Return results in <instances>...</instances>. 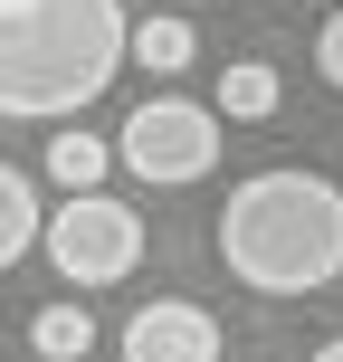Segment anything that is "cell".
Returning a JSON list of instances; mask_svg holds the SVG:
<instances>
[{
  "mask_svg": "<svg viewBox=\"0 0 343 362\" xmlns=\"http://www.w3.org/2000/svg\"><path fill=\"white\" fill-rule=\"evenodd\" d=\"M191 19H134V38H124V57L134 67H153V76H172V67H191Z\"/></svg>",
  "mask_w": 343,
  "mask_h": 362,
  "instance_id": "cell-9",
  "label": "cell"
},
{
  "mask_svg": "<svg viewBox=\"0 0 343 362\" xmlns=\"http://www.w3.org/2000/svg\"><path fill=\"white\" fill-rule=\"evenodd\" d=\"M315 67H325V86L343 95V10L325 19V38H315Z\"/></svg>",
  "mask_w": 343,
  "mask_h": 362,
  "instance_id": "cell-11",
  "label": "cell"
},
{
  "mask_svg": "<svg viewBox=\"0 0 343 362\" xmlns=\"http://www.w3.org/2000/svg\"><path fill=\"white\" fill-rule=\"evenodd\" d=\"M38 248H48V267L67 276V286H115V276H134V257H144V219H134L124 200H105V191H67L48 210V229H38Z\"/></svg>",
  "mask_w": 343,
  "mask_h": 362,
  "instance_id": "cell-4",
  "label": "cell"
},
{
  "mask_svg": "<svg viewBox=\"0 0 343 362\" xmlns=\"http://www.w3.org/2000/svg\"><path fill=\"white\" fill-rule=\"evenodd\" d=\"M29 344H38V362H86V353H95V315H86V296H57V305H38Z\"/></svg>",
  "mask_w": 343,
  "mask_h": 362,
  "instance_id": "cell-8",
  "label": "cell"
},
{
  "mask_svg": "<svg viewBox=\"0 0 343 362\" xmlns=\"http://www.w3.org/2000/svg\"><path fill=\"white\" fill-rule=\"evenodd\" d=\"M115 353H124V362H219V325L200 305H181V296H153V305L124 315Z\"/></svg>",
  "mask_w": 343,
  "mask_h": 362,
  "instance_id": "cell-5",
  "label": "cell"
},
{
  "mask_svg": "<svg viewBox=\"0 0 343 362\" xmlns=\"http://www.w3.org/2000/svg\"><path fill=\"white\" fill-rule=\"evenodd\" d=\"M277 67L267 57H229V67H219V115H229V124H267L277 115Z\"/></svg>",
  "mask_w": 343,
  "mask_h": 362,
  "instance_id": "cell-6",
  "label": "cell"
},
{
  "mask_svg": "<svg viewBox=\"0 0 343 362\" xmlns=\"http://www.w3.org/2000/svg\"><path fill=\"white\" fill-rule=\"evenodd\" d=\"M38 229H48V210H38L29 172H19V163H0V267H19V257L38 248Z\"/></svg>",
  "mask_w": 343,
  "mask_h": 362,
  "instance_id": "cell-7",
  "label": "cell"
},
{
  "mask_svg": "<svg viewBox=\"0 0 343 362\" xmlns=\"http://www.w3.org/2000/svg\"><path fill=\"white\" fill-rule=\"evenodd\" d=\"M124 0H0V115H76L124 76Z\"/></svg>",
  "mask_w": 343,
  "mask_h": 362,
  "instance_id": "cell-2",
  "label": "cell"
},
{
  "mask_svg": "<svg viewBox=\"0 0 343 362\" xmlns=\"http://www.w3.org/2000/svg\"><path fill=\"white\" fill-rule=\"evenodd\" d=\"M105 163H115V144H95V134H57V144H48V172L67 181V191H95Z\"/></svg>",
  "mask_w": 343,
  "mask_h": 362,
  "instance_id": "cell-10",
  "label": "cell"
},
{
  "mask_svg": "<svg viewBox=\"0 0 343 362\" xmlns=\"http://www.w3.org/2000/svg\"><path fill=\"white\" fill-rule=\"evenodd\" d=\"M219 267L248 296H315L343 276V191L325 172H248L219 210Z\"/></svg>",
  "mask_w": 343,
  "mask_h": 362,
  "instance_id": "cell-1",
  "label": "cell"
},
{
  "mask_svg": "<svg viewBox=\"0 0 343 362\" xmlns=\"http://www.w3.org/2000/svg\"><path fill=\"white\" fill-rule=\"evenodd\" d=\"M115 163L153 191H181V181L219 172V105H191V95H144L115 134Z\"/></svg>",
  "mask_w": 343,
  "mask_h": 362,
  "instance_id": "cell-3",
  "label": "cell"
},
{
  "mask_svg": "<svg viewBox=\"0 0 343 362\" xmlns=\"http://www.w3.org/2000/svg\"><path fill=\"white\" fill-rule=\"evenodd\" d=\"M315 362H343V334H334V344H325V353H315Z\"/></svg>",
  "mask_w": 343,
  "mask_h": 362,
  "instance_id": "cell-12",
  "label": "cell"
}]
</instances>
